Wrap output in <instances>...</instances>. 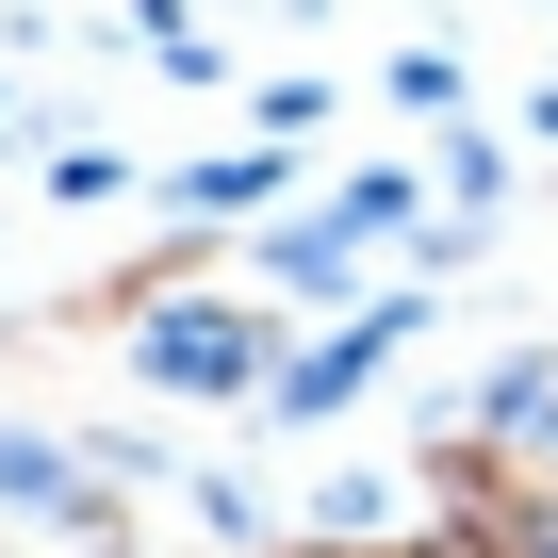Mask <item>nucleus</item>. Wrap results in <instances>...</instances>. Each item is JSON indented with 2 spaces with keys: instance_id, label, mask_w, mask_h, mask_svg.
Wrapping results in <instances>:
<instances>
[{
  "instance_id": "423d86ee",
  "label": "nucleus",
  "mask_w": 558,
  "mask_h": 558,
  "mask_svg": "<svg viewBox=\"0 0 558 558\" xmlns=\"http://www.w3.org/2000/svg\"><path fill=\"white\" fill-rule=\"evenodd\" d=\"M279 558H362V542H279Z\"/></svg>"
},
{
  "instance_id": "f03ea898",
  "label": "nucleus",
  "mask_w": 558,
  "mask_h": 558,
  "mask_svg": "<svg viewBox=\"0 0 558 558\" xmlns=\"http://www.w3.org/2000/svg\"><path fill=\"white\" fill-rule=\"evenodd\" d=\"M411 214H427V197H411V165H378V181H345L329 214L263 230V279H279V296H329V279H345V263H378V246H395Z\"/></svg>"
},
{
  "instance_id": "39448f33",
  "label": "nucleus",
  "mask_w": 558,
  "mask_h": 558,
  "mask_svg": "<svg viewBox=\"0 0 558 558\" xmlns=\"http://www.w3.org/2000/svg\"><path fill=\"white\" fill-rule=\"evenodd\" d=\"M378 558H493V542H460V525L427 509V525H411V542H378Z\"/></svg>"
},
{
  "instance_id": "20e7f679",
  "label": "nucleus",
  "mask_w": 558,
  "mask_h": 558,
  "mask_svg": "<svg viewBox=\"0 0 558 558\" xmlns=\"http://www.w3.org/2000/svg\"><path fill=\"white\" fill-rule=\"evenodd\" d=\"M279 181H296L279 148H214V165H181V230H230V214H263Z\"/></svg>"
},
{
  "instance_id": "0eeeda50",
  "label": "nucleus",
  "mask_w": 558,
  "mask_h": 558,
  "mask_svg": "<svg viewBox=\"0 0 558 558\" xmlns=\"http://www.w3.org/2000/svg\"><path fill=\"white\" fill-rule=\"evenodd\" d=\"M0 116H17V99H0Z\"/></svg>"
},
{
  "instance_id": "f257e3e1",
  "label": "nucleus",
  "mask_w": 558,
  "mask_h": 558,
  "mask_svg": "<svg viewBox=\"0 0 558 558\" xmlns=\"http://www.w3.org/2000/svg\"><path fill=\"white\" fill-rule=\"evenodd\" d=\"M279 362H296V345H279V313L230 296V279H197V296H165V313L132 329V378H148V395H214V411H263Z\"/></svg>"
},
{
  "instance_id": "7ed1b4c3",
  "label": "nucleus",
  "mask_w": 558,
  "mask_h": 558,
  "mask_svg": "<svg viewBox=\"0 0 558 558\" xmlns=\"http://www.w3.org/2000/svg\"><path fill=\"white\" fill-rule=\"evenodd\" d=\"M411 329H427V296H362L345 329H313L296 362H279V395H263V411H279V427H329V411H345V395H362V378H378Z\"/></svg>"
}]
</instances>
